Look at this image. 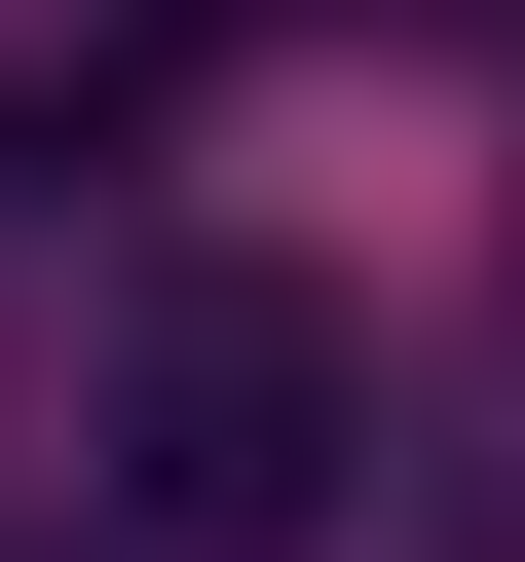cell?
Here are the masks:
<instances>
[{
	"instance_id": "cell-1",
	"label": "cell",
	"mask_w": 525,
	"mask_h": 562,
	"mask_svg": "<svg viewBox=\"0 0 525 562\" xmlns=\"http://www.w3.org/2000/svg\"><path fill=\"white\" fill-rule=\"evenodd\" d=\"M338 450H376V338L301 301V262H150V338H113V487H150V562L338 525Z\"/></svg>"
}]
</instances>
